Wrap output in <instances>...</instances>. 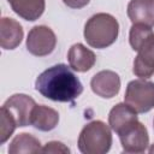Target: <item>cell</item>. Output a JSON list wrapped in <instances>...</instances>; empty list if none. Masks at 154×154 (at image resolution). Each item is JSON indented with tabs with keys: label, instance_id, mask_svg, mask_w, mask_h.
<instances>
[{
	"label": "cell",
	"instance_id": "6da1fadb",
	"mask_svg": "<svg viewBox=\"0 0 154 154\" xmlns=\"http://www.w3.org/2000/svg\"><path fill=\"white\" fill-rule=\"evenodd\" d=\"M35 89L52 101L72 102L82 94L83 85L67 65L58 64L38 75Z\"/></svg>",
	"mask_w": 154,
	"mask_h": 154
},
{
	"label": "cell",
	"instance_id": "7a4b0ae2",
	"mask_svg": "<svg viewBox=\"0 0 154 154\" xmlns=\"http://www.w3.org/2000/svg\"><path fill=\"white\" fill-rule=\"evenodd\" d=\"M119 34V24L109 13H96L84 25V40L93 48H106L113 45Z\"/></svg>",
	"mask_w": 154,
	"mask_h": 154
},
{
	"label": "cell",
	"instance_id": "3957f363",
	"mask_svg": "<svg viewBox=\"0 0 154 154\" xmlns=\"http://www.w3.org/2000/svg\"><path fill=\"white\" fill-rule=\"evenodd\" d=\"M111 146V126L101 120H93L84 125L78 137V149L83 154H105Z\"/></svg>",
	"mask_w": 154,
	"mask_h": 154
},
{
	"label": "cell",
	"instance_id": "277c9868",
	"mask_svg": "<svg viewBox=\"0 0 154 154\" xmlns=\"http://www.w3.org/2000/svg\"><path fill=\"white\" fill-rule=\"evenodd\" d=\"M124 102L128 103L137 113H146L154 108V82L143 78L129 82Z\"/></svg>",
	"mask_w": 154,
	"mask_h": 154
},
{
	"label": "cell",
	"instance_id": "5b68a950",
	"mask_svg": "<svg viewBox=\"0 0 154 154\" xmlns=\"http://www.w3.org/2000/svg\"><path fill=\"white\" fill-rule=\"evenodd\" d=\"M119 136L123 150L125 153H143L149 146V136L146 126L138 122L132 120L117 132Z\"/></svg>",
	"mask_w": 154,
	"mask_h": 154
},
{
	"label": "cell",
	"instance_id": "8992f818",
	"mask_svg": "<svg viewBox=\"0 0 154 154\" xmlns=\"http://www.w3.org/2000/svg\"><path fill=\"white\" fill-rule=\"evenodd\" d=\"M57 45L54 31L46 25H36L30 29L26 38V49L36 57H46L51 54Z\"/></svg>",
	"mask_w": 154,
	"mask_h": 154
},
{
	"label": "cell",
	"instance_id": "52a82bcc",
	"mask_svg": "<svg viewBox=\"0 0 154 154\" xmlns=\"http://www.w3.org/2000/svg\"><path fill=\"white\" fill-rule=\"evenodd\" d=\"M35 105L32 97L25 94H14L4 102L1 108L14 119L17 126H26L30 125L31 113Z\"/></svg>",
	"mask_w": 154,
	"mask_h": 154
},
{
	"label": "cell",
	"instance_id": "ba28073f",
	"mask_svg": "<svg viewBox=\"0 0 154 154\" xmlns=\"http://www.w3.org/2000/svg\"><path fill=\"white\" fill-rule=\"evenodd\" d=\"M91 90L100 97L111 99L120 90V78L111 70H102L93 76L90 81Z\"/></svg>",
	"mask_w": 154,
	"mask_h": 154
},
{
	"label": "cell",
	"instance_id": "9c48e42d",
	"mask_svg": "<svg viewBox=\"0 0 154 154\" xmlns=\"http://www.w3.org/2000/svg\"><path fill=\"white\" fill-rule=\"evenodd\" d=\"M132 72L143 79L154 75V34L137 51Z\"/></svg>",
	"mask_w": 154,
	"mask_h": 154
},
{
	"label": "cell",
	"instance_id": "30bf717a",
	"mask_svg": "<svg viewBox=\"0 0 154 154\" xmlns=\"http://www.w3.org/2000/svg\"><path fill=\"white\" fill-rule=\"evenodd\" d=\"M23 28L13 18L4 17L0 22V45L4 49L17 48L23 40Z\"/></svg>",
	"mask_w": 154,
	"mask_h": 154
},
{
	"label": "cell",
	"instance_id": "8fae6325",
	"mask_svg": "<svg viewBox=\"0 0 154 154\" xmlns=\"http://www.w3.org/2000/svg\"><path fill=\"white\" fill-rule=\"evenodd\" d=\"M67 60L69 65L73 71L77 72H87L89 71L95 61L96 57L93 51L87 48L82 43H75L71 46L67 53Z\"/></svg>",
	"mask_w": 154,
	"mask_h": 154
},
{
	"label": "cell",
	"instance_id": "7c38bea8",
	"mask_svg": "<svg viewBox=\"0 0 154 154\" xmlns=\"http://www.w3.org/2000/svg\"><path fill=\"white\" fill-rule=\"evenodd\" d=\"M128 17L132 24L141 23L154 26V0H130Z\"/></svg>",
	"mask_w": 154,
	"mask_h": 154
},
{
	"label": "cell",
	"instance_id": "4fadbf2b",
	"mask_svg": "<svg viewBox=\"0 0 154 154\" xmlns=\"http://www.w3.org/2000/svg\"><path fill=\"white\" fill-rule=\"evenodd\" d=\"M59 123V113L45 105H35L30 125L40 131H51L53 130Z\"/></svg>",
	"mask_w": 154,
	"mask_h": 154
},
{
	"label": "cell",
	"instance_id": "5bb4252c",
	"mask_svg": "<svg viewBox=\"0 0 154 154\" xmlns=\"http://www.w3.org/2000/svg\"><path fill=\"white\" fill-rule=\"evenodd\" d=\"M14 13L20 18L34 22L38 19L46 7L45 0H7Z\"/></svg>",
	"mask_w": 154,
	"mask_h": 154
},
{
	"label": "cell",
	"instance_id": "9a60e30c",
	"mask_svg": "<svg viewBox=\"0 0 154 154\" xmlns=\"http://www.w3.org/2000/svg\"><path fill=\"white\" fill-rule=\"evenodd\" d=\"M137 112L132 109L128 103H117L108 114V125L111 129L117 134L119 130H122L125 125L131 123L132 120L137 119Z\"/></svg>",
	"mask_w": 154,
	"mask_h": 154
},
{
	"label": "cell",
	"instance_id": "2e32d148",
	"mask_svg": "<svg viewBox=\"0 0 154 154\" xmlns=\"http://www.w3.org/2000/svg\"><path fill=\"white\" fill-rule=\"evenodd\" d=\"M42 150L41 142L30 134L22 132L17 135L8 147L10 154H20V153H40Z\"/></svg>",
	"mask_w": 154,
	"mask_h": 154
},
{
	"label": "cell",
	"instance_id": "e0dca14e",
	"mask_svg": "<svg viewBox=\"0 0 154 154\" xmlns=\"http://www.w3.org/2000/svg\"><path fill=\"white\" fill-rule=\"evenodd\" d=\"M153 30L152 26H148L146 24H141V23H136L132 24L130 32H129V42L130 46L132 47L134 51H138L141 48V46L153 35Z\"/></svg>",
	"mask_w": 154,
	"mask_h": 154
},
{
	"label": "cell",
	"instance_id": "ac0fdd59",
	"mask_svg": "<svg viewBox=\"0 0 154 154\" xmlns=\"http://www.w3.org/2000/svg\"><path fill=\"white\" fill-rule=\"evenodd\" d=\"M16 128H17V124L14 119L4 108H1V128H0V143L1 144H4L8 140V137L13 134Z\"/></svg>",
	"mask_w": 154,
	"mask_h": 154
},
{
	"label": "cell",
	"instance_id": "d6986e66",
	"mask_svg": "<svg viewBox=\"0 0 154 154\" xmlns=\"http://www.w3.org/2000/svg\"><path fill=\"white\" fill-rule=\"evenodd\" d=\"M41 153H70V149L61 142L58 141H51L48 143L45 144V147H42Z\"/></svg>",
	"mask_w": 154,
	"mask_h": 154
},
{
	"label": "cell",
	"instance_id": "ffe728a7",
	"mask_svg": "<svg viewBox=\"0 0 154 154\" xmlns=\"http://www.w3.org/2000/svg\"><path fill=\"white\" fill-rule=\"evenodd\" d=\"M64 4L71 8H82L89 4L90 0H63Z\"/></svg>",
	"mask_w": 154,
	"mask_h": 154
},
{
	"label": "cell",
	"instance_id": "44dd1931",
	"mask_svg": "<svg viewBox=\"0 0 154 154\" xmlns=\"http://www.w3.org/2000/svg\"><path fill=\"white\" fill-rule=\"evenodd\" d=\"M149 153H152V154L154 153V144H153V146H152V147L149 148Z\"/></svg>",
	"mask_w": 154,
	"mask_h": 154
},
{
	"label": "cell",
	"instance_id": "7402d4cb",
	"mask_svg": "<svg viewBox=\"0 0 154 154\" xmlns=\"http://www.w3.org/2000/svg\"><path fill=\"white\" fill-rule=\"evenodd\" d=\"M153 126H154V125H153Z\"/></svg>",
	"mask_w": 154,
	"mask_h": 154
}]
</instances>
